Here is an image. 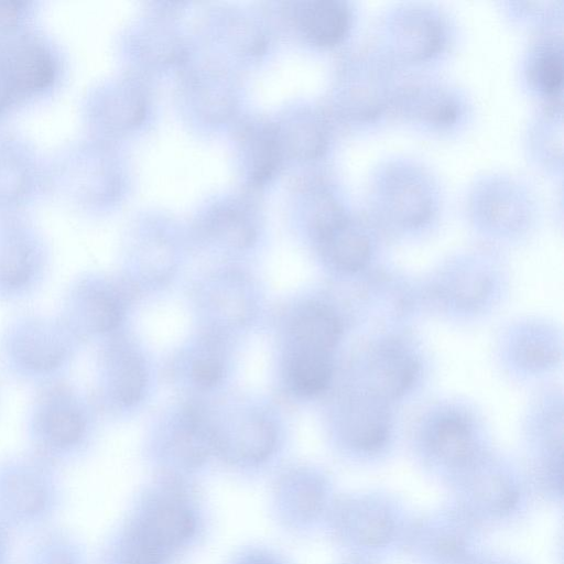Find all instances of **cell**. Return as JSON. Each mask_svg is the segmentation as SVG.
Segmentation results:
<instances>
[{
	"mask_svg": "<svg viewBox=\"0 0 564 564\" xmlns=\"http://www.w3.org/2000/svg\"><path fill=\"white\" fill-rule=\"evenodd\" d=\"M521 350V355L527 362L534 366L545 365L554 357L552 348H547L544 344L538 341L525 344Z\"/></svg>",
	"mask_w": 564,
	"mask_h": 564,
	"instance_id": "28",
	"label": "cell"
},
{
	"mask_svg": "<svg viewBox=\"0 0 564 564\" xmlns=\"http://www.w3.org/2000/svg\"><path fill=\"white\" fill-rule=\"evenodd\" d=\"M246 564H272V563H270L268 561H264V560H253V561H251L249 563H246Z\"/></svg>",
	"mask_w": 564,
	"mask_h": 564,
	"instance_id": "30",
	"label": "cell"
},
{
	"mask_svg": "<svg viewBox=\"0 0 564 564\" xmlns=\"http://www.w3.org/2000/svg\"><path fill=\"white\" fill-rule=\"evenodd\" d=\"M48 52L32 41L0 46V112L15 100L45 88L54 77Z\"/></svg>",
	"mask_w": 564,
	"mask_h": 564,
	"instance_id": "12",
	"label": "cell"
},
{
	"mask_svg": "<svg viewBox=\"0 0 564 564\" xmlns=\"http://www.w3.org/2000/svg\"><path fill=\"white\" fill-rule=\"evenodd\" d=\"M18 564H89L86 545L70 527L58 522L28 538Z\"/></svg>",
	"mask_w": 564,
	"mask_h": 564,
	"instance_id": "14",
	"label": "cell"
},
{
	"mask_svg": "<svg viewBox=\"0 0 564 564\" xmlns=\"http://www.w3.org/2000/svg\"><path fill=\"white\" fill-rule=\"evenodd\" d=\"M371 394L383 399L404 393L413 383L417 373L414 358L397 345H388L370 359Z\"/></svg>",
	"mask_w": 564,
	"mask_h": 564,
	"instance_id": "17",
	"label": "cell"
},
{
	"mask_svg": "<svg viewBox=\"0 0 564 564\" xmlns=\"http://www.w3.org/2000/svg\"><path fill=\"white\" fill-rule=\"evenodd\" d=\"M83 347L56 312L13 310L0 325V378L32 393L72 380Z\"/></svg>",
	"mask_w": 564,
	"mask_h": 564,
	"instance_id": "1",
	"label": "cell"
},
{
	"mask_svg": "<svg viewBox=\"0 0 564 564\" xmlns=\"http://www.w3.org/2000/svg\"><path fill=\"white\" fill-rule=\"evenodd\" d=\"M276 440L273 424L260 415H250L238 424L232 440L220 449L248 463L265 459L274 448Z\"/></svg>",
	"mask_w": 564,
	"mask_h": 564,
	"instance_id": "21",
	"label": "cell"
},
{
	"mask_svg": "<svg viewBox=\"0 0 564 564\" xmlns=\"http://www.w3.org/2000/svg\"><path fill=\"white\" fill-rule=\"evenodd\" d=\"M120 285L112 279L91 272L72 275L65 283L56 313L83 346H102L117 339L124 319Z\"/></svg>",
	"mask_w": 564,
	"mask_h": 564,
	"instance_id": "8",
	"label": "cell"
},
{
	"mask_svg": "<svg viewBox=\"0 0 564 564\" xmlns=\"http://www.w3.org/2000/svg\"><path fill=\"white\" fill-rule=\"evenodd\" d=\"M383 194L389 213L403 225H420L431 214V195L416 176L403 173L389 176Z\"/></svg>",
	"mask_w": 564,
	"mask_h": 564,
	"instance_id": "18",
	"label": "cell"
},
{
	"mask_svg": "<svg viewBox=\"0 0 564 564\" xmlns=\"http://www.w3.org/2000/svg\"><path fill=\"white\" fill-rule=\"evenodd\" d=\"M339 564H364V563H359V562H354V561H349V560H341V562Z\"/></svg>",
	"mask_w": 564,
	"mask_h": 564,
	"instance_id": "31",
	"label": "cell"
},
{
	"mask_svg": "<svg viewBox=\"0 0 564 564\" xmlns=\"http://www.w3.org/2000/svg\"><path fill=\"white\" fill-rule=\"evenodd\" d=\"M15 535L0 523V564H14Z\"/></svg>",
	"mask_w": 564,
	"mask_h": 564,
	"instance_id": "29",
	"label": "cell"
},
{
	"mask_svg": "<svg viewBox=\"0 0 564 564\" xmlns=\"http://www.w3.org/2000/svg\"><path fill=\"white\" fill-rule=\"evenodd\" d=\"M288 378L292 389L301 395L323 392L332 378L328 354L297 348L289 360Z\"/></svg>",
	"mask_w": 564,
	"mask_h": 564,
	"instance_id": "22",
	"label": "cell"
},
{
	"mask_svg": "<svg viewBox=\"0 0 564 564\" xmlns=\"http://www.w3.org/2000/svg\"><path fill=\"white\" fill-rule=\"evenodd\" d=\"M470 564H528L521 557L505 551L485 549Z\"/></svg>",
	"mask_w": 564,
	"mask_h": 564,
	"instance_id": "27",
	"label": "cell"
},
{
	"mask_svg": "<svg viewBox=\"0 0 564 564\" xmlns=\"http://www.w3.org/2000/svg\"><path fill=\"white\" fill-rule=\"evenodd\" d=\"M531 76L536 87L549 97L556 96L562 88V53L556 48H546L538 54L531 67Z\"/></svg>",
	"mask_w": 564,
	"mask_h": 564,
	"instance_id": "24",
	"label": "cell"
},
{
	"mask_svg": "<svg viewBox=\"0 0 564 564\" xmlns=\"http://www.w3.org/2000/svg\"><path fill=\"white\" fill-rule=\"evenodd\" d=\"M317 239L326 258L337 269L354 272L364 268L369 260L368 236L346 216Z\"/></svg>",
	"mask_w": 564,
	"mask_h": 564,
	"instance_id": "20",
	"label": "cell"
},
{
	"mask_svg": "<svg viewBox=\"0 0 564 564\" xmlns=\"http://www.w3.org/2000/svg\"><path fill=\"white\" fill-rule=\"evenodd\" d=\"M292 333L297 348L329 354L340 338L341 327L329 307L310 303L295 315Z\"/></svg>",
	"mask_w": 564,
	"mask_h": 564,
	"instance_id": "19",
	"label": "cell"
},
{
	"mask_svg": "<svg viewBox=\"0 0 564 564\" xmlns=\"http://www.w3.org/2000/svg\"><path fill=\"white\" fill-rule=\"evenodd\" d=\"M0 404H1V386H0Z\"/></svg>",
	"mask_w": 564,
	"mask_h": 564,
	"instance_id": "32",
	"label": "cell"
},
{
	"mask_svg": "<svg viewBox=\"0 0 564 564\" xmlns=\"http://www.w3.org/2000/svg\"><path fill=\"white\" fill-rule=\"evenodd\" d=\"M250 176L256 183L268 181L281 162L282 144L274 127H264L251 133Z\"/></svg>",
	"mask_w": 564,
	"mask_h": 564,
	"instance_id": "23",
	"label": "cell"
},
{
	"mask_svg": "<svg viewBox=\"0 0 564 564\" xmlns=\"http://www.w3.org/2000/svg\"><path fill=\"white\" fill-rule=\"evenodd\" d=\"M144 387V367L134 351L119 338L100 347L94 398L98 409H129L140 401Z\"/></svg>",
	"mask_w": 564,
	"mask_h": 564,
	"instance_id": "11",
	"label": "cell"
},
{
	"mask_svg": "<svg viewBox=\"0 0 564 564\" xmlns=\"http://www.w3.org/2000/svg\"><path fill=\"white\" fill-rule=\"evenodd\" d=\"M445 492L486 533L520 525L538 503L527 470L489 452Z\"/></svg>",
	"mask_w": 564,
	"mask_h": 564,
	"instance_id": "5",
	"label": "cell"
},
{
	"mask_svg": "<svg viewBox=\"0 0 564 564\" xmlns=\"http://www.w3.org/2000/svg\"><path fill=\"white\" fill-rule=\"evenodd\" d=\"M189 508L174 496L150 502L106 550L102 564H163L193 533Z\"/></svg>",
	"mask_w": 564,
	"mask_h": 564,
	"instance_id": "6",
	"label": "cell"
},
{
	"mask_svg": "<svg viewBox=\"0 0 564 564\" xmlns=\"http://www.w3.org/2000/svg\"><path fill=\"white\" fill-rule=\"evenodd\" d=\"M213 228L227 243L239 248L250 246L256 235L248 219L236 209L216 213Z\"/></svg>",
	"mask_w": 564,
	"mask_h": 564,
	"instance_id": "25",
	"label": "cell"
},
{
	"mask_svg": "<svg viewBox=\"0 0 564 564\" xmlns=\"http://www.w3.org/2000/svg\"><path fill=\"white\" fill-rule=\"evenodd\" d=\"M295 21L311 43L332 46L346 35L350 24V12L340 1H304L295 9Z\"/></svg>",
	"mask_w": 564,
	"mask_h": 564,
	"instance_id": "16",
	"label": "cell"
},
{
	"mask_svg": "<svg viewBox=\"0 0 564 564\" xmlns=\"http://www.w3.org/2000/svg\"><path fill=\"white\" fill-rule=\"evenodd\" d=\"M487 534L446 499L416 512L403 558L410 564H470L488 547Z\"/></svg>",
	"mask_w": 564,
	"mask_h": 564,
	"instance_id": "7",
	"label": "cell"
},
{
	"mask_svg": "<svg viewBox=\"0 0 564 564\" xmlns=\"http://www.w3.org/2000/svg\"><path fill=\"white\" fill-rule=\"evenodd\" d=\"M345 453L359 463L382 458L391 444V424L380 398L358 397L350 404L340 432Z\"/></svg>",
	"mask_w": 564,
	"mask_h": 564,
	"instance_id": "13",
	"label": "cell"
},
{
	"mask_svg": "<svg viewBox=\"0 0 564 564\" xmlns=\"http://www.w3.org/2000/svg\"><path fill=\"white\" fill-rule=\"evenodd\" d=\"M97 410L73 380L33 392L22 415L24 448L64 471L75 467L94 445Z\"/></svg>",
	"mask_w": 564,
	"mask_h": 564,
	"instance_id": "3",
	"label": "cell"
},
{
	"mask_svg": "<svg viewBox=\"0 0 564 564\" xmlns=\"http://www.w3.org/2000/svg\"><path fill=\"white\" fill-rule=\"evenodd\" d=\"M51 276V254L36 232L21 226L0 227V307H25Z\"/></svg>",
	"mask_w": 564,
	"mask_h": 564,
	"instance_id": "9",
	"label": "cell"
},
{
	"mask_svg": "<svg viewBox=\"0 0 564 564\" xmlns=\"http://www.w3.org/2000/svg\"><path fill=\"white\" fill-rule=\"evenodd\" d=\"M64 470L26 448L0 455V523L17 538L61 522L68 489Z\"/></svg>",
	"mask_w": 564,
	"mask_h": 564,
	"instance_id": "4",
	"label": "cell"
},
{
	"mask_svg": "<svg viewBox=\"0 0 564 564\" xmlns=\"http://www.w3.org/2000/svg\"><path fill=\"white\" fill-rule=\"evenodd\" d=\"M391 36L398 54L412 61L434 55L444 40L440 22L422 10L400 14L391 25Z\"/></svg>",
	"mask_w": 564,
	"mask_h": 564,
	"instance_id": "15",
	"label": "cell"
},
{
	"mask_svg": "<svg viewBox=\"0 0 564 564\" xmlns=\"http://www.w3.org/2000/svg\"><path fill=\"white\" fill-rule=\"evenodd\" d=\"M416 512L393 489L360 488L340 494L328 530L344 560L391 564L403 557Z\"/></svg>",
	"mask_w": 564,
	"mask_h": 564,
	"instance_id": "2",
	"label": "cell"
},
{
	"mask_svg": "<svg viewBox=\"0 0 564 564\" xmlns=\"http://www.w3.org/2000/svg\"><path fill=\"white\" fill-rule=\"evenodd\" d=\"M224 376V366L215 357H200L192 365V378L203 388L216 386Z\"/></svg>",
	"mask_w": 564,
	"mask_h": 564,
	"instance_id": "26",
	"label": "cell"
},
{
	"mask_svg": "<svg viewBox=\"0 0 564 564\" xmlns=\"http://www.w3.org/2000/svg\"><path fill=\"white\" fill-rule=\"evenodd\" d=\"M487 453L471 423L459 414L432 423L419 444L423 469L444 490Z\"/></svg>",
	"mask_w": 564,
	"mask_h": 564,
	"instance_id": "10",
	"label": "cell"
}]
</instances>
